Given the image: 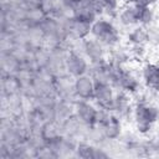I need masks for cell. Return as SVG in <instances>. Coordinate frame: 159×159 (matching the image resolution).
<instances>
[{"label":"cell","mask_w":159,"mask_h":159,"mask_svg":"<svg viewBox=\"0 0 159 159\" xmlns=\"http://www.w3.org/2000/svg\"><path fill=\"white\" fill-rule=\"evenodd\" d=\"M158 0H138L135 5H144V6H153Z\"/></svg>","instance_id":"cell-21"},{"label":"cell","mask_w":159,"mask_h":159,"mask_svg":"<svg viewBox=\"0 0 159 159\" xmlns=\"http://www.w3.org/2000/svg\"><path fill=\"white\" fill-rule=\"evenodd\" d=\"M62 134L63 133H62L61 123H58L56 120L46 122L40 129V138L45 144H50L51 142H53Z\"/></svg>","instance_id":"cell-13"},{"label":"cell","mask_w":159,"mask_h":159,"mask_svg":"<svg viewBox=\"0 0 159 159\" xmlns=\"http://www.w3.org/2000/svg\"><path fill=\"white\" fill-rule=\"evenodd\" d=\"M158 140H159V132H158Z\"/></svg>","instance_id":"cell-23"},{"label":"cell","mask_w":159,"mask_h":159,"mask_svg":"<svg viewBox=\"0 0 159 159\" xmlns=\"http://www.w3.org/2000/svg\"><path fill=\"white\" fill-rule=\"evenodd\" d=\"M133 118L138 133L145 135L150 133L153 125L159 120V108L144 99L138 101L134 104Z\"/></svg>","instance_id":"cell-2"},{"label":"cell","mask_w":159,"mask_h":159,"mask_svg":"<svg viewBox=\"0 0 159 159\" xmlns=\"http://www.w3.org/2000/svg\"><path fill=\"white\" fill-rule=\"evenodd\" d=\"M142 80L150 92H159V70L157 63L145 62L142 68Z\"/></svg>","instance_id":"cell-12"},{"label":"cell","mask_w":159,"mask_h":159,"mask_svg":"<svg viewBox=\"0 0 159 159\" xmlns=\"http://www.w3.org/2000/svg\"><path fill=\"white\" fill-rule=\"evenodd\" d=\"M124 1H125V2H127V4H134V5H135V4H137V1H138V0H124Z\"/></svg>","instance_id":"cell-22"},{"label":"cell","mask_w":159,"mask_h":159,"mask_svg":"<svg viewBox=\"0 0 159 159\" xmlns=\"http://www.w3.org/2000/svg\"><path fill=\"white\" fill-rule=\"evenodd\" d=\"M127 43L132 45H147V27L142 25L133 26L132 30L127 34Z\"/></svg>","instance_id":"cell-16"},{"label":"cell","mask_w":159,"mask_h":159,"mask_svg":"<svg viewBox=\"0 0 159 159\" xmlns=\"http://www.w3.org/2000/svg\"><path fill=\"white\" fill-rule=\"evenodd\" d=\"M119 24L124 27H133L138 25V16H137V6L134 4H127L122 7L117 16Z\"/></svg>","instance_id":"cell-14"},{"label":"cell","mask_w":159,"mask_h":159,"mask_svg":"<svg viewBox=\"0 0 159 159\" xmlns=\"http://www.w3.org/2000/svg\"><path fill=\"white\" fill-rule=\"evenodd\" d=\"M128 52H129V56L132 60L142 61L147 56V46L145 45H132V46H129Z\"/></svg>","instance_id":"cell-18"},{"label":"cell","mask_w":159,"mask_h":159,"mask_svg":"<svg viewBox=\"0 0 159 159\" xmlns=\"http://www.w3.org/2000/svg\"><path fill=\"white\" fill-rule=\"evenodd\" d=\"M114 87L107 81H94V104L104 111L113 112L114 103Z\"/></svg>","instance_id":"cell-5"},{"label":"cell","mask_w":159,"mask_h":159,"mask_svg":"<svg viewBox=\"0 0 159 159\" xmlns=\"http://www.w3.org/2000/svg\"><path fill=\"white\" fill-rule=\"evenodd\" d=\"M61 128L65 135L78 139V140L84 138V134L87 130V125H84L75 113L71 114L68 118H66L63 122H61Z\"/></svg>","instance_id":"cell-11"},{"label":"cell","mask_w":159,"mask_h":159,"mask_svg":"<svg viewBox=\"0 0 159 159\" xmlns=\"http://www.w3.org/2000/svg\"><path fill=\"white\" fill-rule=\"evenodd\" d=\"M137 6V16H138V25H142L144 27H148L154 24L155 14L152 6H144V5H135Z\"/></svg>","instance_id":"cell-17"},{"label":"cell","mask_w":159,"mask_h":159,"mask_svg":"<svg viewBox=\"0 0 159 159\" xmlns=\"http://www.w3.org/2000/svg\"><path fill=\"white\" fill-rule=\"evenodd\" d=\"M62 2L71 10V14H72V10L76 9V7L82 2V0H62Z\"/></svg>","instance_id":"cell-20"},{"label":"cell","mask_w":159,"mask_h":159,"mask_svg":"<svg viewBox=\"0 0 159 159\" xmlns=\"http://www.w3.org/2000/svg\"><path fill=\"white\" fill-rule=\"evenodd\" d=\"M111 84L116 89L124 91L130 96L137 94L140 91L139 80L125 66L113 65V75H112V78H111Z\"/></svg>","instance_id":"cell-3"},{"label":"cell","mask_w":159,"mask_h":159,"mask_svg":"<svg viewBox=\"0 0 159 159\" xmlns=\"http://www.w3.org/2000/svg\"><path fill=\"white\" fill-rule=\"evenodd\" d=\"M147 45L153 47L159 46V26L153 24L147 27Z\"/></svg>","instance_id":"cell-19"},{"label":"cell","mask_w":159,"mask_h":159,"mask_svg":"<svg viewBox=\"0 0 159 159\" xmlns=\"http://www.w3.org/2000/svg\"><path fill=\"white\" fill-rule=\"evenodd\" d=\"M157 65H158V70H159V63H157Z\"/></svg>","instance_id":"cell-24"},{"label":"cell","mask_w":159,"mask_h":159,"mask_svg":"<svg viewBox=\"0 0 159 159\" xmlns=\"http://www.w3.org/2000/svg\"><path fill=\"white\" fill-rule=\"evenodd\" d=\"M75 94L77 99H84V101H93L94 96V80L89 73L80 76L75 78L73 82Z\"/></svg>","instance_id":"cell-10"},{"label":"cell","mask_w":159,"mask_h":159,"mask_svg":"<svg viewBox=\"0 0 159 159\" xmlns=\"http://www.w3.org/2000/svg\"><path fill=\"white\" fill-rule=\"evenodd\" d=\"M75 114L78 119L87 127L97 125L98 119V107L93 104L91 101L77 99L75 102Z\"/></svg>","instance_id":"cell-8"},{"label":"cell","mask_w":159,"mask_h":159,"mask_svg":"<svg viewBox=\"0 0 159 159\" xmlns=\"http://www.w3.org/2000/svg\"><path fill=\"white\" fill-rule=\"evenodd\" d=\"M91 36L98 40L107 50H112L119 46L120 35L112 19L99 16L91 27Z\"/></svg>","instance_id":"cell-1"},{"label":"cell","mask_w":159,"mask_h":159,"mask_svg":"<svg viewBox=\"0 0 159 159\" xmlns=\"http://www.w3.org/2000/svg\"><path fill=\"white\" fill-rule=\"evenodd\" d=\"M65 70L70 76H72L73 78H77L89 72V61L84 57L82 52L72 47L67 53Z\"/></svg>","instance_id":"cell-6"},{"label":"cell","mask_w":159,"mask_h":159,"mask_svg":"<svg viewBox=\"0 0 159 159\" xmlns=\"http://www.w3.org/2000/svg\"><path fill=\"white\" fill-rule=\"evenodd\" d=\"M134 106L132 104L130 94L124 91L117 89L114 94V103H113V113H116L120 119H129L133 116Z\"/></svg>","instance_id":"cell-9"},{"label":"cell","mask_w":159,"mask_h":159,"mask_svg":"<svg viewBox=\"0 0 159 159\" xmlns=\"http://www.w3.org/2000/svg\"><path fill=\"white\" fill-rule=\"evenodd\" d=\"M96 147L97 145H94L93 143L86 139H80L75 149V157L81 159H94Z\"/></svg>","instance_id":"cell-15"},{"label":"cell","mask_w":159,"mask_h":159,"mask_svg":"<svg viewBox=\"0 0 159 159\" xmlns=\"http://www.w3.org/2000/svg\"><path fill=\"white\" fill-rule=\"evenodd\" d=\"M80 46H81L82 53L89 61V63H96L108 57L107 48L94 37H87L80 41Z\"/></svg>","instance_id":"cell-7"},{"label":"cell","mask_w":159,"mask_h":159,"mask_svg":"<svg viewBox=\"0 0 159 159\" xmlns=\"http://www.w3.org/2000/svg\"><path fill=\"white\" fill-rule=\"evenodd\" d=\"M63 29L67 36V40L70 42H80L91 35V27L92 24L78 19L73 15H70L68 17L62 20Z\"/></svg>","instance_id":"cell-4"}]
</instances>
